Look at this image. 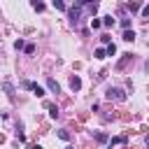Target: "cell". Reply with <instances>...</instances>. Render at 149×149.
I'll use <instances>...</instances> for the list:
<instances>
[{
    "mask_svg": "<svg viewBox=\"0 0 149 149\" xmlns=\"http://www.w3.org/2000/svg\"><path fill=\"white\" fill-rule=\"evenodd\" d=\"M58 137H61V140H65V142H68V140H70V133H68V130H58Z\"/></svg>",
    "mask_w": 149,
    "mask_h": 149,
    "instance_id": "15",
    "label": "cell"
},
{
    "mask_svg": "<svg viewBox=\"0 0 149 149\" xmlns=\"http://www.w3.org/2000/svg\"><path fill=\"white\" fill-rule=\"evenodd\" d=\"M142 14H144V16H149V5H144V7H142Z\"/></svg>",
    "mask_w": 149,
    "mask_h": 149,
    "instance_id": "23",
    "label": "cell"
},
{
    "mask_svg": "<svg viewBox=\"0 0 149 149\" xmlns=\"http://www.w3.org/2000/svg\"><path fill=\"white\" fill-rule=\"evenodd\" d=\"M130 21H133V19H123V21H121V26H123L126 30H130Z\"/></svg>",
    "mask_w": 149,
    "mask_h": 149,
    "instance_id": "21",
    "label": "cell"
},
{
    "mask_svg": "<svg viewBox=\"0 0 149 149\" xmlns=\"http://www.w3.org/2000/svg\"><path fill=\"white\" fill-rule=\"evenodd\" d=\"M102 26H107V28H112V26H114V19H112V14L102 16Z\"/></svg>",
    "mask_w": 149,
    "mask_h": 149,
    "instance_id": "7",
    "label": "cell"
},
{
    "mask_svg": "<svg viewBox=\"0 0 149 149\" xmlns=\"http://www.w3.org/2000/svg\"><path fill=\"white\" fill-rule=\"evenodd\" d=\"M105 56H107L105 49H95V58H105Z\"/></svg>",
    "mask_w": 149,
    "mask_h": 149,
    "instance_id": "19",
    "label": "cell"
},
{
    "mask_svg": "<svg viewBox=\"0 0 149 149\" xmlns=\"http://www.w3.org/2000/svg\"><path fill=\"white\" fill-rule=\"evenodd\" d=\"M128 61H130V54H123V58H121V61H119V68H123V65H126V63H128Z\"/></svg>",
    "mask_w": 149,
    "mask_h": 149,
    "instance_id": "14",
    "label": "cell"
},
{
    "mask_svg": "<svg viewBox=\"0 0 149 149\" xmlns=\"http://www.w3.org/2000/svg\"><path fill=\"white\" fill-rule=\"evenodd\" d=\"M119 142H126V137H114V140H112L109 144H119Z\"/></svg>",
    "mask_w": 149,
    "mask_h": 149,
    "instance_id": "22",
    "label": "cell"
},
{
    "mask_svg": "<svg viewBox=\"0 0 149 149\" xmlns=\"http://www.w3.org/2000/svg\"><path fill=\"white\" fill-rule=\"evenodd\" d=\"M14 49H16V51H21V49H26V44H23V40H16V42H14Z\"/></svg>",
    "mask_w": 149,
    "mask_h": 149,
    "instance_id": "13",
    "label": "cell"
},
{
    "mask_svg": "<svg viewBox=\"0 0 149 149\" xmlns=\"http://www.w3.org/2000/svg\"><path fill=\"white\" fill-rule=\"evenodd\" d=\"M68 16H70V23L74 26V23L79 21V5H77V7H70V9H68Z\"/></svg>",
    "mask_w": 149,
    "mask_h": 149,
    "instance_id": "3",
    "label": "cell"
},
{
    "mask_svg": "<svg viewBox=\"0 0 149 149\" xmlns=\"http://www.w3.org/2000/svg\"><path fill=\"white\" fill-rule=\"evenodd\" d=\"M86 7H88V12H91V14H95V12H98V5H95V2H88Z\"/></svg>",
    "mask_w": 149,
    "mask_h": 149,
    "instance_id": "17",
    "label": "cell"
},
{
    "mask_svg": "<svg viewBox=\"0 0 149 149\" xmlns=\"http://www.w3.org/2000/svg\"><path fill=\"white\" fill-rule=\"evenodd\" d=\"M33 149H42V147H40V144H35V147H33Z\"/></svg>",
    "mask_w": 149,
    "mask_h": 149,
    "instance_id": "24",
    "label": "cell"
},
{
    "mask_svg": "<svg viewBox=\"0 0 149 149\" xmlns=\"http://www.w3.org/2000/svg\"><path fill=\"white\" fill-rule=\"evenodd\" d=\"M65 149H74V147H65Z\"/></svg>",
    "mask_w": 149,
    "mask_h": 149,
    "instance_id": "25",
    "label": "cell"
},
{
    "mask_svg": "<svg viewBox=\"0 0 149 149\" xmlns=\"http://www.w3.org/2000/svg\"><path fill=\"white\" fill-rule=\"evenodd\" d=\"M54 9H61V12H63V9H65V2H63V0H54Z\"/></svg>",
    "mask_w": 149,
    "mask_h": 149,
    "instance_id": "11",
    "label": "cell"
},
{
    "mask_svg": "<svg viewBox=\"0 0 149 149\" xmlns=\"http://www.w3.org/2000/svg\"><path fill=\"white\" fill-rule=\"evenodd\" d=\"M47 109H49V116H51V119L58 116V107H56V105H47Z\"/></svg>",
    "mask_w": 149,
    "mask_h": 149,
    "instance_id": "9",
    "label": "cell"
},
{
    "mask_svg": "<svg viewBox=\"0 0 149 149\" xmlns=\"http://www.w3.org/2000/svg\"><path fill=\"white\" fill-rule=\"evenodd\" d=\"M147 142H149V135H147Z\"/></svg>",
    "mask_w": 149,
    "mask_h": 149,
    "instance_id": "26",
    "label": "cell"
},
{
    "mask_svg": "<svg viewBox=\"0 0 149 149\" xmlns=\"http://www.w3.org/2000/svg\"><path fill=\"white\" fill-rule=\"evenodd\" d=\"M95 140H98V142H107V135H105V133H95Z\"/></svg>",
    "mask_w": 149,
    "mask_h": 149,
    "instance_id": "20",
    "label": "cell"
},
{
    "mask_svg": "<svg viewBox=\"0 0 149 149\" xmlns=\"http://www.w3.org/2000/svg\"><path fill=\"white\" fill-rule=\"evenodd\" d=\"M23 86H26V88H30L35 95H44V88H42L40 84H35V81H23Z\"/></svg>",
    "mask_w": 149,
    "mask_h": 149,
    "instance_id": "2",
    "label": "cell"
},
{
    "mask_svg": "<svg viewBox=\"0 0 149 149\" xmlns=\"http://www.w3.org/2000/svg\"><path fill=\"white\" fill-rule=\"evenodd\" d=\"M70 88H72V91H79V88H81V79H79L77 74L70 77Z\"/></svg>",
    "mask_w": 149,
    "mask_h": 149,
    "instance_id": "4",
    "label": "cell"
},
{
    "mask_svg": "<svg viewBox=\"0 0 149 149\" xmlns=\"http://www.w3.org/2000/svg\"><path fill=\"white\" fill-rule=\"evenodd\" d=\"M128 9H130V12H137V9H142V5H140V2H130Z\"/></svg>",
    "mask_w": 149,
    "mask_h": 149,
    "instance_id": "12",
    "label": "cell"
},
{
    "mask_svg": "<svg viewBox=\"0 0 149 149\" xmlns=\"http://www.w3.org/2000/svg\"><path fill=\"white\" fill-rule=\"evenodd\" d=\"M47 86H49V91H51V93H58V91H61V86H58V81H56V79H51V77L47 79Z\"/></svg>",
    "mask_w": 149,
    "mask_h": 149,
    "instance_id": "5",
    "label": "cell"
},
{
    "mask_svg": "<svg viewBox=\"0 0 149 149\" xmlns=\"http://www.w3.org/2000/svg\"><path fill=\"white\" fill-rule=\"evenodd\" d=\"M100 26H102L100 19H91V28H100Z\"/></svg>",
    "mask_w": 149,
    "mask_h": 149,
    "instance_id": "18",
    "label": "cell"
},
{
    "mask_svg": "<svg viewBox=\"0 0 149 149\" xmlns=\"http://www.w3.org/2000/svg\"><path fill=\"white\" fill-rule=\"evenodd\" d=\"M33 9H35V12H42V9H44V2H33Z\"/></svg>",
    "mask_w": 149,
    "mask_h": 149,
    "instance_id": "16",
    "label": "cell"
},
{
    "mask_svg": "<svg viewBox=\"0 0 149 149\" xmlns=\"http://www.w3.org/2000/svg\"><path fill=\"white\" fill-rule=\"evenodd\" d=\"M121 40H126V42H133V40H135V33H133V30H123V37H121Z\"/></svg>",
    "mask_w": 149,
    "mask_h": 149,
    "instance_id": "8",
    "label": "cell"
},
{
    "mask_svg": "<svg viewBox=\"0 0 149 149\" xmlns=\"http://www.w3.org/2000/svg\"><path fill=\"white\" fill-rule=\"evenodd\" d=\"M0 86H2V91H7V95H9V98H14V86H12L9 81H2Z\"/></svg>",
    "mask_w": 149,
    "mask_h": 149,
    "instance_id": "6",
    "label": "cell"
},
{
    "mask_svg": "<svg viewBox=\"0 0 149 149\" xmlns=\"http://www.w3.org/2000/svg\"><path fill=\"white\" fill-rule=\"evenodd\" d=\"M105 51H107V56H114V54H116V47H114V42H109Z\"/></svg>",
    "mask_w": 149,
    "mask_h": 149,
    "instance_id": "10",
    "label": "cell"
},
{
    "mask_svg": "<svg viewBox=\"0 0 149 149\" xmlns=\"http://www.w3.org/2000/svg\"><path fill=\"white\" fill-rule=\"evenodd\" d=\"M107 100H126V93L121 88H109L107 91Z\"/></svg>",
    "mask_w": 149,
    "mask_h": 149,
    "instance_id": "1",
    "label": "cell"
}]
</instances>
